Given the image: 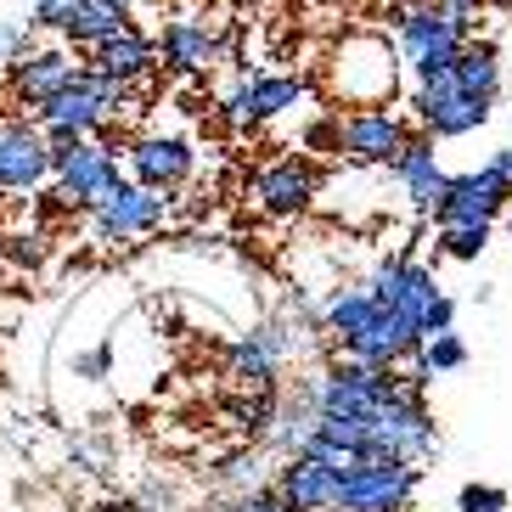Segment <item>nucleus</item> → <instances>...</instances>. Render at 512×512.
<instances>
[{"mask_svg": "<svg viewBox=\"0 0 512 512\" xmlns=\"http://www.w3.org/2000/svg\"><path fill=\"white\" fill-rule=\"evenodd\" d=\"M0 248H6L12 265H40V254H46V248H40V231H12Z\"/></svg>", "mask_w": 512, "mask_h": 512, "instance_id": "nucleus-29", "label": "nucleus"}, {"mask_svg": "<svg viewBox=\"0 0 512 512\" xmlns=\"http://www.w3.org/2000/svg\"><path fill=\"white\" fill-rule=\"evenodd\" d=\"M271 496L287 512H332V501H338V473L304 462V456H282V467L271 473Z\"/></svg>", "mask_w": 512, "mask_h": 512, "instance_id": "nucleus-20", "label": "nucleus"}, {"mask_svg": "<svg viewBox=\"0 0 512 512\" xmlns=\"http://www.w3.org/2000/svg\"><path fill=\"white\" fill-rule=\"evenodd\" d=\"M411 12H439V6H451V0H406Z\"/></svg>", "mask_w": 512, "mask_h": 512, "instance_id": "nucleus-32", "label": "nucleus"}, {"mask_svg": "<svg viewBox=\"0 0 512 512\" xmlns=\"http://www.w3.org/2000/svg\"><path fill=\"white\" fill-rule=\"evenodd\" d=\"M411 124L394 113V107H355V113H338V152H344L355 169H389L394 152L406 147Z\"/></svg>", "mask_w": 512, "mask_h": 512, "instance_id": "nucleus-9", "label": "nucleus"}, {"mask_svg": "<svg viewBox=\"0 0 512 512\" xmlns=\"http://www.w3.org/2000/svg\"><path fill=\"white\" fill-rule=\"evenodd\" d=\"M304 349L299 327L293 321H259V327H248L237 338V344L226 349V372L237 389L248 394H276L282 389V366L293 361Z\"/></svg>", "mask_w": 512, "mask_h": 512, "instance_id": "nucleus-5", "label": "nucleus"}, {"mask_svg": "<svg viewBox=\"0 0 512 512\" xmlns=\"http://www.w3.org/2000/svg\"><path fill=\"white\" fill-rule=\"evenodd\" d=\"M389 175L406 186V197H411V209H417V214H434V203L445 197V186H451V175L439 169L434 136H422V130H417V136H406V147L394 152Z\"/></svg>", "mask_w": 512, "mask_h": 512, "instance_id": "nucleus-17", "label": "nucleus"}, {"mask_svg": "<svg viewBox=\"0 0 512 512\" xmlns=\"http://www.w3.org/2000/svg\"><path fill=\"white\" fill-rule=\"evenodd\" d=\"M411 119L422 124V136L462 141V136H473V130H484V124H490V102L462 96L451 85V74H445V79H428V85H417V91H411Z\"/></svg>", "mask_w": 512, "mask_h": 512, "instance_id": "nucleus-11", "label": "nucleus"}, {"mask_svg": "<svg viewBox=\"0 0 512 512\" xmlns=\"http://www.w3.org/2000/svg\"><path fill=\"white\" fill-rule=\"evenodd\" d=\"M451 85L473 102H496L501 96V51L484 46V40H467L451 62Z\"/></svg>", "mask_w": 512, "mask_h": 512, "instance_id": "nucleus-21", "label": "nucleus"}, {"mask_svg": "<svg viewBox=\"0 0 512 512\" xmlns=\"http://www.w3.org/2000/svg\"><path fill=\"white\" fill-rule=\"evenodd\" d=\"M23 23L57 34L68 51H96L102 40L130 29V12L124 6H102V0H34Z\"/></svg>", "mask_w": 512, "mask_h": 512, "instance_id": "nucleus-7", "label": "nucleus"}, {"mask_svg": "<svg viewBox=\"0 0 512 512\" xmlns=\"http://www.w3.org/2000/svg\"><path fill=\"white\" fill-rule=\"evenodd\" d=\"M34 51V29L23 17H0V62H17Z\"/></svg>", "mask_w": 512, "mask_h": 512, "instance_id": "nucleus-26", "label": "nucleus"}, {"mask_svg": "<svg viewBox=\"0 0 512 512\" xmlns=\"http://www.w3.org/2000/svg\"><path fill=\"white\" fill-rule=\"evenodd\" d=\"M417 361L428 366V377L462 372V366H467V344H462V338H456V332H439V338H428V344L417 349Z\"/></svg>", "mask_w": 512, "mask_h": 512, "instance_id": "nucleus-23", "label": "nucleus"}, {"mask_svg": "<svg viewBox=\"0 0 512 512\" xmlns=\"http://www.w3.org/2000/svg\"><path fill=\"white\" fill-rule=\"evenodd\" d=\"M79 68H85V62H74V51H68V46H34L29 57L6 62V79H0V91L12 96V107H23V119H29L34 107L51 102L62 85H74Z\"/></svg>", "mask_w": 512, "mask_h": 512, "instance_id": "nucleus-12", "label": "nucleus"}, {"mask_svg": "<svg viewBox=\"0 0 512 512\" xmlns=\"http://www.w3.org/2000/svg\"><path fill=\"white\" fill-rule=\"evenodd\" d=\"M0 79H6V62H0Z\"/></svg>", "mask_w": 512, "mask_h": 512, "instance_id": "nucleus-37", "label": "nucleus"}, {"mask_svg": "<svg viewBox=\"0 0 512 512\" xmlns=\"http://www.w3.org/2000/svg\"><path fill=\"white\" fill-rule=\"evenodd\" d=\"M394 34H400V68H411L417 85L445 79L451 62H456V51L467 46V34H456L439 12H411V6L394 17Z\"/></svg>", "mask_w": 512, "mask_h": 512, "instance_id": "nucleus-8", "label": "nucleus"}, {"mask_svg": "<svg viewBox=\"0 0 512 512\" xmlns=\"http://www.w3.org/2000/svg\"><path fill=\"white\" fill-rule=\"evenodd\" d=\"M214 512H231V501H220V507H214Z\"/></svg>", "mask_w": 512, "mask_h": 512, "instance_id": "nucleus-35", "label": "nucleus"}, {"mask_svg": "<svg viewBox=\"0 0 512 512\" xmlns=\"http://www.w3.org/2000/svg\"><path fill=\"white\" fill-rule=\"evenodd\" d=\"M321 197V175L304 158H276L254 175V209L271 214V220H299V214L316 209Z\"/></svg>", "mask_w": 512, "mask_h": 512, "instance_id": "nucleus-15", "label": "nucleus"}, {"mask_svg": "<svg viewBox=\"0 0 512 512\" xmlns=\"http://www.w3.org/2000/svg\"><path fill=\"white\" fill-rule=\"evenodd\" d=\"M197 169V152L186 136H136L124 147V181L147 186V192H181Z\"/></svg>", "mask_w": 512, "mask_h": 512, "instance_id": "nucleus-14", "label": "nucleus"}, {"mask_svg": "<svg viewBox=\"0 0 512 512\" xmlns=\"http://www.w3.org/2000/svg\"><path fill=\"white\" fill-rule=\"evenodd\" d=\"M91 74H102V79H113V85H130L136 91L141 79H152L158 74V40L152 34H141L136 23L124 34H113V40H102V46L91 51V62H85Z\"/></svg>", "mask_w": 512, "mask_h": 512, "instance_id": "nucleus-18", "label": "nucleus"}, {"mask_svg": "<svg viewBox=\"0 0 512 512\" xmlns=\"http://www.w3.org/2000/svg\"><path fill=\"white\" fill-rule=\"evenodd\" d=\"M51 186V141L40 136V124L12 113L0 119V192H40Z\"/></svg>", "mask_w": 512, "mask_h": 512, "instance_id": "nucleus-13", "label": "nucleus"}, {"mask_svg": "<svg viewBox=\"0 0 512 512\" xmlns=\"http://www.w3.org/2000/svg\"><path fill=\"white\" fill-rule=\"evenodd\" d=\"M220 484H226L231 496H248V490H265V484H271V473H265V462H259V456H231V462L220 467Z\"/></svg>", "mask_w": 512, "mask_h": 512, "instance_id": "nucleus-24", "label": "nucleus"}, {"mask_svg": "<svg viewBox=\"0 0 512 512\" xmlns=\"http://www.w3.org/2000/svg\"><path fill=\"white\" fill-rule=\"evenodd\" d=\"M507 231H512V203H507Z\"/></svg>", "mask_w": 512, "mask_h": 512, "instance_id": "nucleus-36", "label": "nucleus"}, {"mask_svg": "<svg viewBox=\"0 0 512 512\" xmlns=\"http://www.w3.org/2000/svg\"><path fill=\"white\" fill-rule=\"evenodd\" d=\"M124 181V158L107 136H91V141H57L51 147V186L62 192L68 209H91L102 192Z\"/></svg>", "mask_w": 512, "mask_h": 512, "instance_id": "nucleus-3", "label": "nucleus"}, {"mask_svg": "<svg viewBox=\"0 0 512 512\" xmlns=\"http://www.w3.org/2000/svg\"><path fill=\"white\" fill-rule=\"evenodd\" d=\"M512 507V496L507 490H501V484H462V490H456V512H507Z\"/></svg>", "mask_w": 512, "mask_h": 512, "instance_id": "nucleus-25", "label": "nucleus"}, {"mask_svg": "<svg viewBox=\"0 0 512 512\" xmlns=\"http://www.w3.org/2000/svg\"><path fill=\"white\" fill-rule=\"evenodd\" d=\"M484 248H490V226H439L434 237V254L456 259V265H473Z\"/></svg>", "mask_w": 512, "mask_h": 512, "instance_id": "nucleus-22", "label": "nucleus"}, {"mask_svg": "<svg viewBox=\"0 0 512 512\" xmlns=\"http://www.w3.org/2000/svg\"><path fill=\"white\" fill-rule=\"evenodd\" d=\"M327 85L349 107H389L400 91V46L383 34H349L327 62Z\"/></svg>", "mask_w": 512, "mask_h": 512, "instance_id": "nucleus-2", "label": "nucleus"}, {"mask_svg": "<svg viewBox=\"0 0 512 512\" xmlns=\"http://www.w3.org/2000/svg\"><path fill=\"white\" fill-rule=\"evenodd\" d=\"M214 62H220V34L203 17H169L164 34H158V68H169V74H203Z\"/></svg>", "mask_w": 512, "mask_h": 512, "instance_id": "nucleus-19", "label": "nucleus"}, {"mask_svg": "<svg viewBox=\"0 0 512 512\" xmlns=\"http://www.w3.org/2000/svg\"><path fill=\"white\" fill-rule=\"evenodd\" d=\"M417 327H422V344H428V338H439V332H451L456 327V299H451V293H439V299L422 310Z\"/></svg>", "mask_w": 512, "mask_h": 512, "instance_id": "nucleus-27", "label": "nucleus"}, {"mask_svg": "<svg viewBox=\"0 0 512 512\" xmlns=\"http://www.w3.org/2000/svg\"><path fill=\"white\" fill-rule=\"evenodd\" d=\"M130 102H136V91H130V85H113V79L91 74V68H79L74 85H62L51 102L34 107L29 119L40 124V136L57 147V141H91V136H102L119 113H130Z\"/></svg>", "mask_w": 512, "mask_h": 512, "instance_id": "nucleus-1", "label": "nucleus"}, {"mask_svg": "<svg viewBox=\"0 0 512 512\" xmlns=\"http://www.w3.org/2000/svg\"><path fill=\"white\" fill-rule=\"evenodd\" d=\"M512 203V192L490 175V169H467V175H451L445 197L434 203V226H490L501 220Z\"/></svg>", "mask_w": 512, "mask_h": 512, "instance_id": "nucleus-16", "label": "nucleus"}, {"mask_svg": "<svg viewBox=\"0 0 512 512\" xmlns=\"http://www.w3.org/2000/svg\"><path fill=\"white\" fill-rule=\"evenodd\" d=\"M293 107H304V79L254 74V79H237V85L220 96V124H226V130H259V124L293 113Z\"/></svg>", "mask_w": 512, "mask_h": 512, "instance_id": "nucleus-10", "label": "nucleus"}, {"mask_svg": "<svg viewBox=\"0 0 512 512\" xmlns=\"http://www.w3.org/2000/svg\"><path fill=\"white\" fill-rule=\"evenodd\" d=\"M85 214H91V237L102 242V248H124V242H141V237H152V231H164V220L175 214V197L147 192V186H136V181H119L113 192L96 197Z\"/></svg>", "mask_w": 512, "mask_h": 512, "instance_id": "nucleus-4", "label": "nucleus"}, {"mask_svg": "<svg viewBox=\"0 0 512 512\" xmlns=\"http://www.w3.org/2000/svg\"><path fill=\"white\" fill-rule=\"evenodd\" d=\"M74 377H91V383L113 377V344H96V349H85V355H74Z\"/></svg>", "mask_w": 512, "mask_h": 512, "instance_id": "nucleus-28", "label": "nucleus"}, {"mask_svg": "<svg viewBox=\"0 0 512 512\" xmlns=\"http://www.w3.org/2000/svg\"><path fill=\"white\" fill-rule=\"evenodd\" d=\"M102 6H124V12H130V0H102Z\"/></svg>", "mask_w": 512, "mask_h": 512, "instance_id": "nucleus-34", "label": "nucleus"}, {"mask_svg": "<svg viewBox=\"0 0 512 512\" xmlns=\"http://www.w3.org/2000/svg\"><path fill=\"white\" fill-rule=\"evenodd\" d=\"M484 169H490V175H496V181L512 192V147H496V158H490Z\"/></svg>", "mask_w": 512, "mask_h": 512, "instance_id": "nucleus-31", "label": "nucleus"}, {"mask_svg": "<svg viewBox=\"0 0 512 512\" xmlns=\"http://www.w3.org/2000/svg\"><path fill=\"white\" fill-rule=\"evenodd\" d=\"M96 512H136V501H102Z\"/></svg>", "mask_w": 512, "mask_h": 512, "instance_id": "nucleus-33", "label": "nucleus"}, {"mask_svg": "<svg viewBox=\"0 0 512 512\" xmlns=\"http://www.w3.org/2000/svg\"><path fill=\"white\" fill-rule=\"evenodd\" d=\"M231 512H287V507L271 496V484H265V490H248V496H231Z\"/></svg>", "mask_w": 512, "mask_h": 512, "instance_id": "nucleus-30", "label": "nucleus"}, {"mask_svg": "<svg viewBox=\"0 0 512 512\" xmlns=\"http://www.w3.org/2000/svg\"><path fill=\"white\" fill-rule=\"evenodd\" d=\"M422 490V467L394 462V456H366L355 473L338 479L332 512H406Z\"/></svg>", "mask_w": 512, "mask_h": 512, "instance_id": "nucleus-6", "label": "nucleus"}]
</instances>
